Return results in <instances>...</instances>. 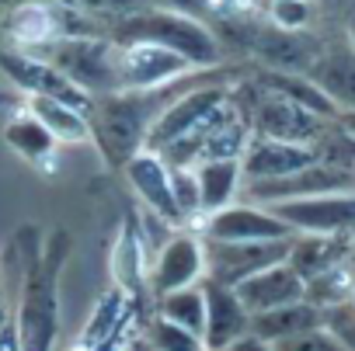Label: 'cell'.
<instances>
[{
  "instance_id": "19",
  "label": "cell",
  "mask_w": 355,
  "mask_h": 351,
  "mask_svg": "<svg viewBox=\"0 0 355 351\" xmlns=\"http://www.w3.org/2000/svg\"><path fill=\"white\" fill-rule=\"evenodd\" d=\"M352 251H355L352 233H296L293 247H289V264L296 268V275L303 282H310V278L345 264Z\"/></svg>"
},
{
  "instance_id": "18",
  "label": "cell",
  "mask_w": 355,
  "mask_h": 351,
  "mask_svg": "<svg viewBox=\"0 0 355 351\" xmlns=\"http://www.w3.org/2000/svg\"><path fill=\"white\" fill-rule=\"evenodd\" d=\"M150 264H146V244H143V233H139V219L129 213L119 237H115V251H112V278L115 285L132 299V303H153L150 296Z\"/></svg>"
},
{
  "instance_id": "12",
  "label": "cell",
  "mask_w": 355,
  "mask_h": 351,
  "mask_svg": "<svg viewBox=\"0 0 355 351\" xmlns=\"http://www.w3.org/2000/svg\"><path fill=\"white\" fill-rule=\"evenodd\" d=\"M265 209H272L296 233H352L355 237V192L289 199Z\"/></svg>"
},
{
  "instance_id": "6",
  "label": "cell",
  "mask_w": 355,
  "mask_h": 351,
  "mask_svg": "<svg viewBox=\"0 0 355 351\" xmlns=\"http://www.w3.org/2000/svg\"><path fill=\"white\" fill-rule=\"evenodd\" d=\"M0 70L4 77L25 91L28 98H53V101H63V105H73L80 108L84 115L91 111L94 98L87 91H80L67 73H60L49 60L35 56V53H25V49H0Z\"/></svg>"
},
{
  "instance_id": "25",
  "label": "cell",
  "mask_w": 355,
  "mask_h": 351,
  "mask_svg": "<svg viewBox=\"0 0 355 351\" xmlns=\"http://www.w3.org/2000/svg\"><path fill=\"white\" fill-rule=\"evenodd\" d=\"M28 111L39 115V122L56 136V143H87L91 139V122L73 105H63L53 98H28Z\"/></svg>"
},
{
  "instance_id": "14",
  "label": "cell",
  "mask_w": 355,
  "mask_h": 351,
  "mask_svg": "<svg viewBox=\"0 0 355 351\" xmlns=\"http://www.w3.org/2000/svg\"><path fill=\"white\" fill-rule=\"evenodd\" d=\"M306 77L334 101L338 111H355V46L341 25L324 35V49Z\"/></svg>"
},
{
  "instance_id": "37",
  "label": "cell",
  "mask_w": 355,
  "mask_h": 351,
  "mask_svg": "<svg viewBox=\"0 0 355 351\" xmlns=\"http://www.w3.org/2000/svg\"><path fill=\"white\" fill-rule=\"evenodd\" d=\"M348 271H352V278H355V251L348 254Z\"/></svg>"
},
{
  "instance_id": "17",
  "label": "cell",
  "mask_w": 355,
  "mask_h": 351,
  "mask_svg": "<svg viewBox=\"0 0 355 351\" xmlns=\"http://www.w3.org/2000/svg\"><path fill=\"white\" fill-rule=\"evenodd\" d=\"M241 303L248 306V313H265V309H279V306H289V303H300L306 299V282L296 275V268L289 261H279L272 268H261L258 275L244 278L237 289Z\"/></svg>"
},
{
  "instance_id": "15",
  "label": "cell",
  "mask_w": 355,
  "mask_h": 351,
  "mask_svg": "<svg viewBox=\"0 0 355 351\" xmlns=\"http://www.w3.org/2000/svg\"><path fill=\"white\" fill-rule=\"evenodd\" d=\"M202 296H206V334H202L206 351H223L227 344L251 334V313L230 285L202 278Z\"/></svg>"
},
{
  "instance_id": "33",
  "label": "cell",
  "mask_w": 355,
  "mask_h": 351,
  "mask_svg": "<svg viewBox=\"0 0 355 351\" xmlns=\"http://www.w3.org/2000/svg\"><path fill=\"white\" fill-rule=\"evenodd\" d=\"M0 351H21V341H18V323L15 316L8 320V327L0 330Z\"/></svg>"
},
{
  "instance_id": "27",
  "label": "cell",
  "mask_w": 355,
  "mask_h": 351,
  "mask_svg": "<svg viewBox=\"0 0 355 351\" xmlns=\"http://www.w3.org/2000/svg\"><path fill=\"white\" fill-rule=\"evenodd\" d=\"M143 341H146V351H202V337L171 323L167 316H160L153 309L143 323Z\"/></svg>"
},
{
  "instance_id": "30",
  "label": "cell",
  "mask_w": 355,
  "mask_h": 351,
  "mask_svg": "<svg viewBox=\"0 0 355 351\" xmlns=\"http://www.w3.org/2000/svg\"><path fill=\"white\" fill-rule=\"evenodd\" d=\"M272 351H348V348L327 327H317V330H306V334H296V337L272 344Z\"/></svg>"
},
{
  "instance_id": "40",
  "label": "cell",
  "mask_w": 355,
  "mask_h": 351,
  "mask_svg": "<svg viewBox=\"0 0 355 351\" xmlns=\"http://www.w3.org/2000/svg\"><path fill=\"white\" fill-rule=\"evenodd\" d=\"M202 351H206V348H202Z\"/></svg>"
},
{
  "instance_id": "36",
  "label": "cell",
  "mask_w": 355,
  "mask_h": 351,
  "mask_svg": "<svg viewBox=\"0 0 355 351\" xmlns=\"http://www.w3.org/2000/svg\"><path fill=\"white\" fill-rule=\"evenodd\" d=\"M11 316H15V309L8 306V296H4V292H0V330H4V327H8V320H11Z\"/></svg>"
},
{
  "instance_id": "32",
  "label": "cell",
  "mask_w": 355,
  "mask_h": 351,
  "mask_svg": "<svg viewBox=\"0 0 355 351\" xmlns=\"http://www.w3.org/2000/svg\"><path fill=\"white\" fill-rule=\"evenodd\" d=\"M223 351H272V344H268V341H261V337H254V334H244L241 341L227 344Z\"/></svg>"
},
{
  "instance_id": "8",
  "label": "cell",
  "mask_w": 355,
  "mask_h": 351,
  "mask_svg": "<svg viewBox=\"0 0 355 351\" xmlns=\"http://www.w3.org/2000/svg\"><path fill=\"white\" fill-rule=\"evenodd\" d=\"M341 192H355V170L331 160H317L275 181H248V195L254 199V206H275L310 195H341Z\"/></svg>"
},
{
  "instance_id": "7",
  "label": "cell",
  "mask_w": 355,
  "mask_h": 351,
  "mask_svg": "<svg viewBox=\"0 0 355 351\" xmlns=\"http://www.w3.org/2000/svg\"><path fill=\"white\" fill-rule=\"evenodd\" d=\"M206 244V278H216L230 289H237L244 278L258 275L261 268H272L279 261H289L293 237L286 240H202Z\"/></svg>"
},
{
  "instance_id": "28",
  "label": "cell",
  "mask_w": 355,
  "mask_h": 351,
  "mask_svg": "<svg viewBox=\"0 0 355 351\" xmlns=\"http://www.w3.org/2000/svg\"><path fill=\"white\" fill-rule=\"evenodd\" d=\"M60 4H67L87 18H98V21H105V18L119 21V18H129V15L150 8L153 0H60Z\"/></svg>"
},
{
  "instance_id": "23",
  "label": "cell",
  "mask_w": 355,
  "mask_h": 351,
  "mask_svg": "<svg viewBox=\"0 0 355 351\" xmlns=\"http://www.w3.org/2000/svg\"><path fill=\"white\" fill-rule=\"evenodd\" d=\"M258 87H265V91H275V94H286L289 101H296V105H303V108H310L313 115H320V118H338V108H334V101L306 77V73H286V70H265V66H251V73H248Z\"/></svg>"
},
{
  "instance_id": "26",
  "label": "cell",
  "mask_w": 355,
  "mask_h": 351,
  "mask_svg": "<svg viewBox=\"0 0 355 351\" xmlns=\"http://www.w3.org/2000/svg\"><path fill=\"white\" fill-rule=\"evenodd\" d=\"M153 313L167 316L171 323L192 330L196 337L206 334V296H202V282L185 285V289H174L167 296L153 299Z\"/></svg>"
},
{
  "instance_id": "39",
  "label": "cell",
  "mask_w": 355,
  "mask_h": 351,
  "mask_svg": "<svg viewBox=\"0 0 355 351\" xmlns=\"http://www.w3.org/2000/svg\"><path fill=\"white\" fill-rule=\"evenodd\" d=\"M254 4H258V0H254Z\"/></svg>"
},
{
  "instance_id": "10",
  "label": "cell",
  "mask_w": 355,
  "mask_h": 351,
  "mask_svg": "<svg viewBox=\"0 0 355 351\" xmlns=\"http://www.w3.org/2000/svg\"><path fill=\"white\" fill-rule=\"evenodd\" d=\"M122 174H125L132 195L143 202V209L160 216L171 230H189V216L182 213V206H178V199H174V188H171V167L164 163L160 153L139 150L122 167Z\"/></svg>"
},
{
  "instance_id": "20",
  "label": "cell",
  "mask_w": 355,
  "mask_h": 351,
  "mask_svg": "<svg viewBox=\"0 0 355 351\" xmlns=\"http://www.w3.org/2000/svg\"><path fill=\"white\" fill-rule=\"evenodd\" d=\"M4 143L18 153V156H25L28 163H35L42 174H56V136L39 122V115L35 111H28V105L25 108H18L8 122H4Z\"/></svg>"
},
{
  "instance_id": "29",
  "label": "cell",
  "mask_w": 355,
  "mask_h": 351,
  "mask_svg": "<svg viewBox=\"0 0 355 351\" xmlns=\"http://www.w3.org/2000/svg\"><path fill=\"white\" fill-rule=\"evenodd\" d=\"M265 15L282 28H313V21L320 18L310 0H268Z\"/></svg>"
},
{
  "instance_id": "1",
  "label": "cell",
  "mask_w": 355,
  "mask_h": 351,
  "mask_svg": "<svg viewBox=\"0 0 355 351\" xmlns=\"http://www.w3.org/2000/svg\"><path fill=\"white\" fill-rule=\"evenodd\" d=\"M244 66L227 63V66H213V70H196L189 77H178L164 87H150V91H119V94H105L94 98L87 122H91V139L101 153V160L108 167H125L146 143V132L153 129V122L164 115V108L171 101H178L185 91H192L196 84L237 73Z\"/></svg>"
},
{
  "instance_id": "16",
  "label": "cell",
  "mask_w": 355,
  "mask_h": 351,
  "mask_svg": "<svg viewBox=\"0 0 355 351\" xmlns=\"http://www.w3.org/2000/svg\"><path fill=\"white\" fill-rule=\"evenodd\" d=\"M317 160H320L317 146L251 136V143L241 156V170H244V181H275V178H286V174H296V170L317 163Z\"/></svg>"
},
{
  "instance_id": "5",
  "label": "cell",
  "mask_w": 355,
  "mask_h": 351,
  "mask_svg": "<svg viewBox=\"0 0 355 351\" xmlns=\"http://www.w3.org/2000/svg\"><path fill=\"white\" fill-rule=\"evenodd\" d=\"M237 94L248 105L254 136H261V139H282V143L317 146L327 136V129H331V118L313 115L310 108L289 101L286 94H275V91L258 87L251 77H244L237 84Z\"/></svg>"
},
{
  "instance_id": "2",
  "label": "cell",
  "mask_w": 355,
  "mask_h": 351,
  "mask_svg": "<svg viewBox=\"0 0 355 351\" xmlns=\"http://www.w3.org/2000/svg\"><path fill=\"white\" fill-rule=\"evenodd\" d=\"M15 251L21 254V292H18V341L21 351H56L60 337V275L70 261L73 240L67 230H53L46 244H39V230L21 226L15 237Z\"/></svg>"
},
{
  "instance_id": "31",
  "label": "cell",
  "mask_w": 355,
  "mask_h": 351,
  "mask_svg": "<svg viewBox=\"0 0 355 351\" xmlns=\"http://www.w3.org/2000/svg\"><path fill=\"white\" fill-rule=\"evenodd\" d=\"M310 4L317 8V15H320V18H327V21H338V25H341L345 11L352 8V0H310Z\"/></svg>"
},
{
  "instance_id": "22",
  "label": "cell",
  "mask_w": 355,
  "mask_h": 351,
  "mask_svg": "<svg viewBox=\"0 0 355 351\" xmlns=\"http://www.w3.org/2000/svg\"><path fill=\"white\" fill-rule=\"evenodd\" d=\"M317 327H324V309L313 306L310 299H300V303L251 316V334L268 341V344H279L286 337H296V334H306V330H317Z\"/></svg>"
},
{
  "instance_id": "24",
  "label": "cell",
  "mask_w": 355,
  "mask_h": 351,
  "mask_svg": "<svg viewBox=\"0 0 355 351\" xmlns=\"http://www.w3.org/2000/svg\"><path fill=\"white\" fill-rule=\"evenodd\" d=\"M196 178H199V199H202V219H206L234 206V195L241 192V181H244V170H241V160H206V163H196Z\"/></svg>"
},
{
  "instance_id": "35",
  "label": "cell",
  "mask_w": 355,
  "mask_h": 351,
  "mask_svg": "<svg viewBox=\"0 0 355 351\" xmlns=\"http://www.w3.org/2000/svg\"><path fill=\"white\" fill-rule=\"evenodd\" d=\"M334 122H338L348 136H355V111H338V118H334Z\"/></svg>"
},
{
  "instance_id": "4",
  "label": "cell",
  "mask_w": 355,
  "mask_h": 351,
  "mask_svg": "<svg viewBox=\"0 0 355 351\" xmlns=\"http://www.w3.org/2000/svg\"><path fill=\"white\" fill-rule=\"evenodd\" d=\"M32 53L49 60L60 73H67L91 98H105V94L122 91L119 42H112L108 35H70V39H56L42 49H32Z\"/></svg>"
},
{
  "instance_id": "21",
  "label": "cell",
  "mask_w": 355,
  "mask_h": 351,
  "mask_svg": "<svg viewBox=\"0 0 355 351\" xmlns=\"http://www.w3.org/2000/svg\"><path fill=\"white\" fill-rule=\"evenodd\" d=\"M136 316H139V303H132L119 285L105 289L101 299L94 303V313H91V320L84 323V330H80L73 351H94V348H101L108 337H115L119 330L132 327Z\"/></svg>"
},
{
  "instance_id": "11",
  "label": "cell",
  "mask_w": 355,
  "mask_h": 351,
  "mask_svg": "<svg viewBox=\"0 0 355 351\" xmlns=\"http://www.w3.org/2000/svg\"><path fill=\"white\" fill-rule=\"evenodd\" d=\"M199 66H192L185 56H178L174 49L153 46V42H129L119 46V80L122 91H150L164 87L178 77H189Z\"/></svg>"
},
{
  "instance_id": "13",
  "label": "cell",
  "mask_w": 355,
  "mask_h": 351,
  "mask_svg": "<svg viewBox=\"0 0 355 351\" xmlns=\"http://www.w3.org/2000/svg\"><path fill=\"white\" fill-rule=\"evenodd\" d=\"M196 230H199L202 240H227V244L296 237V230H293L289 223H282V219H279L272 209H265V206H227V209L206 216Z\"/></svg>"
},
{
  "instance_id": "9",
  "label": "cell",
  "mask_w": 355,
  "mask_h": 351,
  "mask_svg": "<svg viewBox=\"0 0 355 351\" xmlns=\"http://www.w3.org/2000/svg\"><path fill=\"white\" fill-rule=\"evenodd\" d=\"M206 278V244L192 230H178L167 233L164 247L150 261V296H167L174 289H185Z\"/></svg>"
},
{
  "instance_id": "38",
  "label": "cell",
  "mask_w": 355,
  "mask_h": 351,
  "mask_svg": "<svg viewBox=\"0 0 355 351\" xmlns=\"http://www.w3.org/2000/svg\"><path fill=\"white\" fill-rule=\"evenodd\" d=\"M0 264H4V258H0Z\"/></svg>"
},
{
  "instance_id": "34",
  "label": "cell",
  "mask_w": 355,
  "mask_h": 351,
  "mask_svg": "<svg viewBox=\"0 0 355 351\" xmlns=\"http://www.w3.org/2000/svg\"><path fill=\"white\" fill-rule=\"evenodd\" d=\"M341 28H345L348 42L355 46V0H352V8H348V11H345V18H341Z\"/></svg>"
},
{
  "instance_id": "3",
  "label": "cell",
  "mask_w": 355,
  "mask_h": 351,
  "mask_svg": "<svg viewBox=\"0 0 355 351\" xmlns=\"http://www.w3.org/2000/svg\"><path fill=\"white\" fill-rule=\"evenodd\" d=\"M112 42H119V46L153 42V46L174 49L178 56H185L199 70H213V66L230 63V53H227L223 39L206 21L178 15V11H164V8H153V4L129 15V18L112 21Z\"/></svg>"
}]
</instances>
